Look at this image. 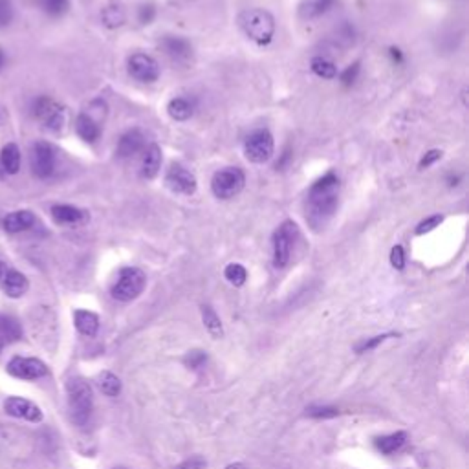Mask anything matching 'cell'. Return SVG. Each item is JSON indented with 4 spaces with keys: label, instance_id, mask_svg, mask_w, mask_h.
<instances>
[{
    "label": "cell",
    "instance_id": "6da1fadb",
    "mask_svg": "<svg viewBox=\"0 0 469 469\" xmlns=\"http://www.w3.org/2000/svg\"><path fill=\"white\" fill-rule=\"evenodd\" d=\"M339 204V178L336 172H327L324 176L312 183L304 204V217L313 231L327 227L338 211Z\"/></svg>",
    "mask_w": 469,
    "mask_h": 469
},
{
    "label": "cell",
    "instance_id": "7a4b0ae2",
    "mask_svg": "<svg viewBox=\"0 0 469 469\" xmlns=\"http://www.w3.org/2000/svg\"><path fill=\"white\" fill-rule=\"evenodd\" d=\"M238 26L246 33L249 41L258 46H266L273 41L275 35V19L268 10L249 8L238 15Z\"/></svg>",
    "mask_w": 469,
    "mask_h": 469
},
{
    "label": "cell",
    "instance_id": "3957f363",
    "mask_svg": "<svg viewBox=\"0 0 469 469\" xmlns=\"http://www.w3.org/2000/svg\"><path fill=\"white\" fill-rule=\"evenodd\" d=\"M66 400L72 422L79 427L88 424L94 411V394L90 385L81 378H72L66 384Z\"/></svg>",
    "mask_w": 469,
    "mask_h": 469
},
{
    "label": "cell",
    "instance_id": "277c9868",
    "mask_svg": "<svg viewBox=\"0 0 469 469\" xmlns=\"http://www.w3.org/2000/svg\"><path fill=\"white\" fill-rule=\"evenodd\" d=\"M145 284L147 277L140 268H123L120 275H117L116 283L112 286L110 293L116 301L129 303V301H134V299L142 295L143 290H145Z\"/></svg>",
    "mask_w": 469,
    "mask_h": 469
},
{
    "label": "cell",
    "instance_id": "5b68a950",
    "mask_svg": "<svg viewBox=\"0 0 469 469\" xmlns=\"http://www.w3.org/2000/svg\"><path fill=\"white\" fill-rule=\"evenodd\" d=\"M246 186V174L240 167H224L213 174L211 191L220 200H231Z\"/></svg>",
    "mask_w": 469,
    "mask_h": 469
},
{
    "label": "cell",
    "instance_id": "8992f818",
    "mask_svg": "<svg viewBox=\"0 0 469 469\" xmlns=\"http://www.w3.org/2000/svg\"><path fill=\"white\" fill-rule=\"evenodd\" d=\"M299 237V227L293 220H286L273 233V266L284 268L292 258V249Z\"/></svg>",
    "mask_w": 469,
    "mask_h": 469
},
{
    "label": "cell",
    "instance_id": "52a82bcc",
    "mask_svg": "<svg viewBox=\"0 0 469 469\" xmlns=\"http://www.w3.org/2000/svg\"><path fill=\"white\" fill-rule=\"evenodd\" d=\"M275 152V140L268 129H255L244 142V154L252 163H266Z\"/></svg>",
    "mask_w": 469,
    "mask_h": 469
},
{
    "label": "cell",
    "instance_id": "ba28073f",
    "mask_svg": "<svg viewBox=\"0 0 469 469\" xmlns=\"http://www.w3.org/2000/svg\"><path fill=\"white\" fill-rule=\"evenodd\" d=\"M30 165L31 172L37 178L46 180L56 172L57 167V152L54 145L48 142H35L30 152Z\"/></svg>",
    "mask_w": 469,
    "mask_h": 469
},
{
    "label": "cell",
    "instance_id": "9c48e42d",
    "mask_svg": "<svg viewBox=\"0 0 469 469\" xmlns=\"http://www.w3.org/2000/svg\"><path fill=\"white\" fill-rule=\"evenodd\" d=\"M33 114L50 131H61L65 125V108L57 101H54L51 97H39L33 103Z\"/></svg>",
    "mask_w": 469,
    "mask_h": 469
},
{
    "label": "cell",
    "instance_id": "30bf717a",
    "mask_svg": "<svg viewBox=\"0 0 469 469\" xmlns=\"http://www.w3.org/2000/svg\"><path fill=\"white\" fill-rule=\"evenodd\" d=\"M126 70L132 79L140 83H154L160 77V65L154 57L147 54H134L129 57Z\"/></svg>",
    "mask_w": 469,
    "mask_h": 469
},
{
    "label": "cell",
    "instance_id": "8fae6325",
    "mask_svg": "<svg viewBox=\"0 0 469 469\" xmlns=\"http://www.w3.org/2000/svg\"><path fill=\"white\" fill-rule=\"evenodd\" d=\"M8 374L17 379H26V381H33V379H41L48 374V367L44 361L37 358H22L15 356L10 359L8 363Z\"/></svg>",
    "mask_w": 469,
    "mask_h": 469
},
{
    "label": "cell",
    "instance_id": "7c38bea8",
    "mask_svg": "<svg viewBox=\"0 0 469 469\" xmlns=\"http://www.w3.org/2000/svg\"><path fill=\"white\" fill-rule=\"evenodd\" d=\"M165 186L176 195L191 197L197 191V176L180 163H172L165 174Z\"/></svg>",
    "mask_w": 469,
    "mask_h": 469
},
{
    "label": "cell",
    "instance_id": "4fadbf2b",
    "mask_svg": "<svg viewBox=\"0 0 469 469\" xmlns=\"http://www.w3.org/2000/svg\"><path fill=\"white\" fill-rule=\"evenodd\" d=\"M0 288L2 292L11 299L22 297L28 288H30V281L24 273H21L17 268H13L8 263H0Z\"/></svg>",
    "mask_w": 469,
    "mask_h": 469
},
{
    "label": "cell",
    "instance_id": "5bb4252c",
    "mask_svg": "<svg viewBox=\"0 0 469 469\" xmlns=\"http://www.w3.org/2000/svg\"><path fill=\"white\" fill-rule=\"evenodd\" d=\"M4 411L6 414H10L13 418L26 420V422H31V424L42 422L41 407L30 402V400L19 398V396H10L8 400H4Z\"/></svg>",
    "mask_w": 469,
    "mask_h": 469
},
{
    "label": "cell",
    "instance_id": "9a60e30c",
    "mask_svg": "<svg viewBox=\"0 0 469 469\" xmlns=\"http://www.w3.org/2000/svg\"><path fill=\"white\" fill-rule=\"evenodd\" d=\"M145 149V134L140 129H131L126 131L116 147V156L120 160H129V158L136 156L138 152Z\"/></svg>",
    "mask_w": 469,
    "mask_h": 469
},
{
    "label": "cell",
    "instance_id": "2e32d148",
    "mask_svg": "<svg viewBox=\"0 0 469 469\" xmlns=\"http://www.w3.org/2000/svg\"><path fill=\"white\" fill-rule=\"evenodd\" d=\"M160 46L165 51V56L174 63H187L192 57L191 42L183 39V37L167 35L163 37V41L160 42Z\"/></svg>",
    "mask_w": 469,
    "mask_h": 469
},
{
    "label": "cell",
    "instance_id": "e0dca14e",
    "mask_svg": "<svg viewBox=\"0 0 469 469\" xmlns=\"http://www.w3.org/2000/svg\"><path fill=\"white\" fill-rule=\"evenodd\" d=\"M76 132L86 143H96L101 138V117H96L92 112H81L76 120Z\"/></svg>",
    "mask_w": 469,
    "mask_h": 469
},
{
    "label": "cell",
    "instance_id": "ac0fdd59",
    "mask_svg": "<svg viewBox=\"0 0 469 469\" xmlns=\"http://www.w3.org/2000/svg\"><path fill=\"white\" fill-rule=\"evenodd\" d=\"M50 213L51 218L57 224H63V226H77V224H83L88 218L85 209L70 206V204H56V206H51Z\"/></svg>",
    "mask_w": 469,
    "mask_h": 469
},
{
    "label": "cell",
    "instance_id": "d6986e66",
    "mask_svg": "<svg viewBox=\"0 0 469 469\" xmlns=\"http://www.w3.org/2000/svg\"><path fill=\"white\" fill-rule=\"evenodd\" d=\"M35 222H37L35 215H33L30 209H19V211H13L10 213V215H6L4 220H2V227H4L6 233L17 235V233L31 229V227L35 226Z\"/></svg>",
    "mask_w": 469,
    "mask_h": 469
},
{
    "label": "cell",
    "instance_id": "ffe728a7",
    "mask_svg": "<svg viewBox=\"0 0 469 469\" xmlns=\"http://www.w3.org/2000/svg\"><path fill=\"white\" fill-rule=\"evenodd\" d=\"M162 169V149L156 145V143H152L145 149L142 158V178L145 180H152V178L158 176V172Z\"/></svg>",
    "mask_w": 469,
    "mask_h": 469
},
{
    "label": "cell",
    "instance_id": "44dd1931",
    "mask_svg": "<svg viewBox=\"0 0 469 469\" xmlns=\"http://www.w3.org/2000/svg\"><path fill=\"white\" fill-rule=\"evenodd\" d=\"M338 0H303L299 6V17L303 21H313L319 17L327 15Z\"/></svg>",
    "mask_w": 469,
    "mask_h": 469
},
{
    "label": "cell",
    "instance_id": "7402d4cb",
    "mask_svg": "<svg viewBox=\"0 0 469 469\" xmlns=\"http://www.w3.org/2000/svg\"><path fill=\"white\" fill-rule=\"evenodd\" d=\"M21 149H19L17 143H8V145L2 147V151H0V167H2V171L6 174H17L21 171Z\"/></svg>",
    "mask_w": 469,
    "mask_h": 469
},
{
    "label": "cell",
    "instance_id": "603a6c76",
    "mask_svg": "<svg viewBox=\"0 0 469 469\" xmlns=\"http://www.w3.org/2000/svg\"><path fill=\"white\" fill-rule=\"evenodd\" d=\"M74 323H76L77 332L86 338H94L99 330V318H97V313L90 312V310H76Z\"/></svg>",
    "mask_w": 469,
    "mask_h": 469
},
{
    "label": "cell",
    "instance_id": "cb8c5ba5",
    "mask_svg": "<svg viewBox=\"0 0 469 469\" xmlns=\"http://www.w3.org/2000/svg\"><path fill=\"white\" fill-rule=\"evenodd\" d=\"M167 114H169L174 122H187V120L195 114V103H192L189 97L183 96L172 97L171 101L167 103Z\"/></svg>",
    "mask_w": 469,
    "mask_h": 469
},
{
    "label": "cell",
    "instance_id": "d4e9b609",
    "mask_svg": "<svg viewBox=\"0 0 469 469\" xmlns=\"http://www.w3.org/2000/svg\"><path fill=\"white\" fill-rule=\"evenodd\" d=\"M125 21L126 13L122 4H108L101 10V22L106 28H110V30H116V28L123 26Z\"/></svg>",
    "mask_w": 469,
    "mask_h": 469
},
{
    "label": "cell",
    "instance_id": "484cf974",
    "mask_svg": "<svg viewBox=\"0 0 469 469\" xmlns=\"http://www.w3.org/2000/svg\"><path fill=\"white\" fill-rule=\"evenodd\" d=\"M0 336L4 343H15L22 338L21 323L11 315H0Z\"/></svg>",
    "mask_w": 469,
    "mask_h": 469
},
{
    "label": "cell",
    "instance_id": "4316f807",
    "mask_svg": "<svg viewBox=\"0 0 469 469\" xmlns=\"http://www.w3.org/2000/svg\"><path fill=\"white\" fill-rule=\"evenodd\" d=\"M405 440H407V433L398 431V433H390L376 438V447L384 454H393L405 444Z\"/></svg>",
    "mask_w": 469,
    "mask_h": 469
},
{
    "label": "cell",
    "instance_id": "83f0119b",
    "mask_svg": "<svg viewBox=\"0 0 469 469\" xmlns=\"http://www.w3.org/2000/svg\"><path fill=\"white\" fill-rule=\"evenodd\" d=\"M310 68L318 77L321 79H334V77H338V66L334 65L328 57L324 56H318L313 57L312 63H310Z\"/></svg>",
    "mask_w": 469,
    "mask_h": 469
},
{
    "label": "cell",
    "instance_id": "f1b7e54d",
    "mask_svg": "<svg viewBox=\"0 0 469 469\" xmlns=\"http://www.w3.org/2000/svg\"><path fill=\"white\" fill-rule=\"evenodd\" d=\"M97 385L101 388V393L105 394V396H110V398H116L117 394L122 393V381H120V378H117L116 374L112 372L99 374Z\"/></svg>",
    "mask_w": 469,
    "mask_h": 469
},
{
    "label": "cell",
    "instance_id": "f546056e",
    "mask_svg": "<svg viewBox=\"0 0 469 469\" xmlns=\"http://www.w3.org/2000/svg\"><path fill=\"white\" fill-rule=\"evenodd\" d=\"M202 319L206 328L209 330L213 338H222L224 328H222V321L217 315V312L213 310L211 306H202Z\"/></svg>",
    "mask_w": 469,
    "mask_h": 469
},
{
    "label": "cell",
    "instance_id": "4dcf8cb0",
    "mask_svg": "<svg viewBox=\"0 0 469 469\" xmlns=\"http://www.w3.org/2000/svg\"><path fill=\"white\" fill-rule=\"evenodd\" d=\"M224 277H226L227 283L233 284V286H242V284L246 283L247 272L242 264L231 263V264H227L226 270H224Z\"/></svg>",
    "mask_w": 469,
    "mask_h": 469
},
{
    "label": "cell",
    "instance_id": "1f68e13d",
    "mask_svg": "<svg viewBox=\"0 0 469 469\" xmlns=\"http://www.w3.org/2000/svg\"><path fill=\"white\" fill-rule=\"evenodd\" d=\"M41 10L50 17H63L70 8V0H37Z\"/></svg>",
    "mask_w": 469,
    "mask_h": 469
},
{
    "label": "cell",
    "instance_id": "d6a6232c",
    "mask_svg": "<svg viewBox=\"0 0 469 469\" xmlns=\"http://www.w3.org/2000/svg\"><path fill=\"white\" fill-rule=\"evenodd\" d=\"M442 220H444L442 215H433V217H427L425 220H422V222L416 226V235H425V233L434 231V229L442 224Z\"/></svg>",
    "mask_w": 469,
    "mask_h": 469
},
{
    "label": "cell",
    "instance_id": "836d02e7",
    "mask_svg": "<svg viewBox=\"0 0 469 469\" xmlns=\"http://www.w3.org/2000/svg\"><path fill=\"white\" fill-rule=\"evenodd\" d=\"M13 2L11 0H0V28L10 26L13 21Z\"/></svg>",
    "mask_w": 469,
    "mask_h": 469
},
{
    "label": "cell",
    "instance_id": "e575fe53",
    "mask_svg": "<svg viewBox=\"0 0 469 469\" xmlns=\"http://www.w3.org/2000/svg\"><path fill=\"white\" fill-rule=\"evenodd\" d=\"M405 261H407V258H405L404 246H400V244L398 246H394L393 249H390V264H393V268H396V270L402 272L405 268Z\"/></svg>",
    "mask_w": 469,
    "mask_h": 469
},
{
    "label": "cell",
    "instance_id": "d590c367",
    "mask_svg": "<svg viewBox=\"0 0 469 469\" xmlns=\"http://www.w3.org/2000/svg\"><path fill=\"white\" fill-rule=\"evenodd\" d=\"M306 414L312 418H334V416H338L339 411L334 407H310Z\"/></svg>",
    "mask_w": 469,
    "mask_h": 469
},
{
    "label": "cell",
    "instance_id": "8d00e7d4",
    "mask_svg": "<svg viewBox=\"0 0 469 469\" xmlns=\"http://www.w3.org/2000/svg\"><path fill=\"white\" fill-rule=\"evenodd\" d=\"M207 361V356L202 352V350H192L186 356V363L189 365L191 368H200L204 367V363Z\"/></svg>",
    "mask_w": 469,
    "mask_h": 469
},
{
    "label": "cell",
    "instance_id": "74e56055",
    "mask_svg": "<svg viewBox=\"0 0 469 469\" xmlns=\"http://www.w3.org/2000/svg\"><path fill=\"white\" fill-rule=\"evenodd\" d=\"M387 338H390V336H387V334H384V336H376V338H372V339H367V341H363V343H359L358 347H356V350H358L359 354L370 352V350H372V348L378 347L379 343H384V341H385V339H387Z\"/></svg>",
    "mask_w": 469,
    "mask_h": 469
},
{
    "label": "cell",
    "instance_id": "f35d334b",
    "mask_svg": "<svg viewBox=\"0 0 469 469\" xmlns=\"http://www.w3.org/2000/svg\"><path fill=\"white\" fill-rule=\"evenodd\" d=\"M358 74H359V63H354V65L347 66L343 74H341V83H343L345 86H350L356 79H358Z\"/></svg>",
    "mask_w": 469,
    "mask_h": 469
},
{
    "label": "cell",
    "instance_id": "ab89813d",
    "mask_svg": "<svg viewBox=\"0 0 469 469\" xmlns=\"http://www.w3.org/2000/svg\"><path fill=\"white\" fill-rule=\"evenodd\" d=\"M442 158V151H438V149H433V151H427L422 156V160H420V169H427V167H431L433 163H436Z\"/></svg>",
    "mask_w": 469,
    "mask_h": 469
},
{
    "label": "cell",
    "instance_id": "60d3db41",
    "mask_svg": "<svg viewBox=\"0 0 469 469\" xmlns=\"http://www.w3.org/2000/svg\"><path fill=\"white\" fill-rule=\"evenodd\" d=\"M154 15H156V10H154V6L143 4L142 8H140L138 19H140V22H142V24H151L152 19H154Z\"/></svg>",
    "mask_w": 469,
    "mask_h": 469
},
{
    "label": "cell",
    "instance_id": "b9f144b4",
    "mask_svg": "<svg viewBox=\"0 0 469 469\" xmlns=\"http://www.w3.org/2000/svg\"><path fill=\"white\" fill-rule=\"evenodd\" d=\"M204 468H206V460L200 459V456H192V459L182 462L176 469H204Z\"/></svg>",
    "mask_w": 469,
    "mask_h": 469
},
{
    "label": "cell",
    "instance_id": "7bdbcfd3",
    "mask_svg": "<svg viewBox=\"0 0 469 469\" xmlns=\"http://www.w3.org/2000/svg\"><path fill=\"white\" fill-rule=\"evenodd\" d=\"M390 54H393V57L396 59V61L402 63V54H400L398 48H390Z\"/></svg>",
    "mask_w": 469,
    "mask_h": 469
},
{
    "label": "cell",
    "instance_id": "ee69618b",
    "mask_svg": "<svg viewBox=\"0 0 469 469\" xmlns=\"http://www.w3.org/2000/svg\"><path fill=\"white\" fill-rule=\"evenodd\" d=\"M4 66H6V54H4V50L0 48V70H2Z\"/></svg>",
    "mask_w": 469,
    "mask_h": 469
},
{
    "label": "cell",
    "instance_id": "f6af8a7d",
    "mask_svg": "<svg viewBox=\"0 0 469 469\" xmlns=\"http://www.w3.org/2000/svg\"><path fill=\"white\" fill-rule=\"evenodd\" d=\"M226 469H247L246 466L244 464H240V462H237V464H231V466H227Z\"/></svg>",
    "mask_w": 469,
    "mask_h": 469
},
{
    "label": "cell",
    "instance_id": "bcb514c9",
    "mask_svg": "<svg viewBox=\"0 0 469 469\" xmlns=\"http://www.w3.org/2000/svg\"><path fill=\"white\" fill-rule=\"evenodd\" d=\"M4 339H2V336H0V352H2V348H4Z\"/></svg>",
    "mask_w": 469,
    "mask_h": 469
},
{
    "label": "cell",
    "instance_id": "7dc6e473",
    "mask_svg": "<svg viewBox=\"0 0 469 469\" xmlns=\"http://www.w3.org/2000/svg\"><path fill=\"white\" fill-rule=\"evenodd\" d=\"M116 469H125V468H116Z\"/></svg>",
    "mask_w": 469,
    "mask_h": 469
}]
</instances>
